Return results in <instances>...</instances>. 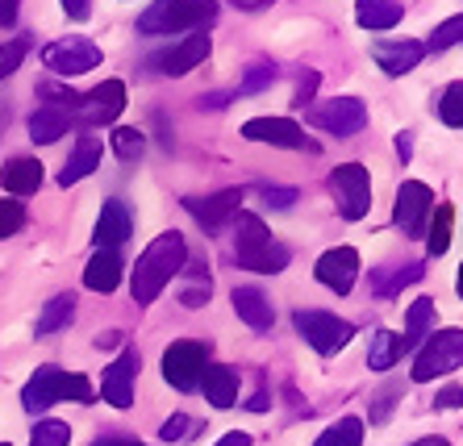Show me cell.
<instances>
[{
	"label": "cell",
	"instance_id": "obj_1",
	"mask_svg": "<svg viewBox=\"0 0 463 446\" xmlns=\"http://www.w3.org/2000/svg\"><path fill=\"white\" fill-rule=\"evenodd\" d=\"M184 263H188V246H184L180 234H175V229L159 234V238L138 255V263H134V280H129L134 301H138V305H151L155 296L172 283V275L184 272Z\"/></svg>",
	"mask_w": 463,
	"mask_h": 446
},
{
	"label": "cell",
	"instance_id": "obj_2",
	"mask_svg": "<svg viewBox=\"0 0 463 446\" xmlns=\"http://www.w3.org/2000/svg\"><path fill=\"white\" fill-rule=\"evenodd\" d=\"M226 229L234 234V263L238 267L259 272V275H276L288 267V246L271 242L268 226H263L255 213H242V209H238Z\"/></svg>",
	"mask_w": 463,
	"mask_h": 446
},
{
	"label": "cell",
	"instance_id": "obj_3",
	"mask_svg": "<svg viewBox=\"0 0 463 446\" xmlns=\"http://www.w3.org/2000/svg\"><path fill=\"white\" fill-rule=\"evenodd\" d=\"M217 22V0H155L138 13V30L159 33H196Z\"/></svg>",
	"mask_w": 463,
	"mask_h": 446
},
{
	"label": "cell",
	"instance_id": "obj_4",
	"mask_svg": "<svg viewBox=\"0 0 463 446\" xmlns=\"http://www.w3.org/2000/svg\"><path fill=\"white\" fill-rule=\"evenodd\" d=\"M59 401L92 404L97 401V392H92V384H88L84 376H76V371L38 367L30 380H25V388H22L25 413H43V409H51V404H59Z\"/></svg>",
	"mask_w": 463,
	"mask_h": 446
},
{
	"label": "cell",
	"instance_id": "obj_5",
	"mask_svg": "<svg viewBox=\"0 0 463 446\" xmlns=\"http://www.w3.org/2000/svg\"><path fill=\"white\" fill-rule=\"evenodd\" d=\"M463 367V330L451 326V330H434L430 342L418 350L413 359V384H430L447 371Z\"/></svg>",
	"mask_w": 463,
	"mask_h": 446
},
{
	"label": "cell",
	"instance_id": "obj_6",
	"mask_svg": "<svg viewBox=\"0 0 463 446\" xmlns=\"http://www.w3.org/2000/svg\"><path fill=\"white\" fill-rule=\"evenodd\" d=\"M292 326H297V334H301L317 355H335V350H343L346 342L355 338L351 321H343L338 313H322V309H297V313H292Z\"/></svg>",
	"mask_w": 463,
	"mask_h": 446
},
{
	"label": "cell",
	"instance_id": "obj_7",
	"mask_svg": "<svg viewBox=\"0 0 463 446\" xmlns=\"http://www.w3.org/2000/svg\"><path fill=\"white\" fill-rule=\"evenodd\" d=\"M209 367V342H193V338H180L163 350V380L180 392L201 388V376Z\"/></svg>",
	"mask_w": 463,
	"mask_h": 446
},
{
	"label": "cell",
	"instance_id": "obj_8",
	"mask_svg": "<svg viewBox=\"0 0 463 446\" xmlns=\"http://www.w3.org/2000/svg\"><path fill=\"white\" fill-rule=\"evenodd\" d=\"M330 196L346 221H364L372 209V180L364 163H343L330 172Z\"/></svg>",
	"mask_w": 463,
	"mask_h": 446
},
{
	"label": "cell",
	"instance_id": "obj_9",
	"mask_svg": "<svg viewBox=\"0 0 463 446\" xmlns=\"http://www.w3.org/2000/svg\"><path fill=\"white\" fill-rule=\"evenodd\" d=\"M434 218V192L421 180H405L397 188V205H392V226L405 238H426V226Z\"/></svg>",
	"mask_w": 463,
	"mask_h": 446
},
{
	"label": "cell",
	"instance_id": "obj_10",
	"mask_svg": "<svg viewBox=\"0 0 463 446\" xmlns=\"http://www.w3.org/2000/svg\"><path fill=\"white\" fill-rule=\"evenodd\" d=\"M121 109H126V84H121V79H105V84H97L92 92H80L71 113H67V121L76 117L80 125H109V121L121 117Z\"/></svg>",
	"mask_w": 463,
	"mask_h": 446
},
{
	"label": "cell",
	"instance_id": "obj_11",
	"mask_svg": "<svg viewBox=\"0 0 463 446\" xmlns=\"http://www.w3.org/2000/svg\"><path fill=\"white\" fill-rule=\"evenodd\" d=\"M309 125L326 134H338V138H351L367 125V105L359 97H338V100H326V105H313L309 109Z\"/></svg>",
	"mask_w": 463,
	"mask_h": 446
},
{
	"label": "cell",
	"instance_id": "obj_12",
	"mask_svg": "<svg viewBox=\"0 0 463 446\" xmlns=\"http://www.w3.org/2000/svg\"><path fill=\"white\" fill-rule=\"evenodd\" d=\"M43 63L54 76H84V71L100 67V46L88 38H59L43 51Z\"/></svg>",
	"mask_w": 463,
	"mask_h": 446
},
{
	"label": "cell",
	"instance_id": "obj_13",
	"mask_svg": "<svg viewBox=\"0 0 463 446\" xmlns=\"http://www.w3.org/2000/svg\"><path fill=\"white\" fill-rule=\"evenodd\" d=\"M242 138L284 146V151H317V142L305 138V130L292 117H250L247 125H242Z\"/></svg>",
	"mask_w": 463,
	"mask_h": 446
},
{
	"label": "cell",
	"instance_id": "obj_14",
	"mask_svg": "<svg viewBox=\"0 0 463 446\" xmlns=\"http://www.w3.org/2000/svg\"><path fill=\"white\" fill-rule=\"evenodd\" d=\"M134 376H138V350L126 347L118 359L105 367V376H100V396H105L113 409H129V404H134Z\"/></svg>",
	"mask_w": 463,
	"mask_h": 446
},
{
	"label": "cell",
	"instance_id": "obj_15",
	"mask_svg": "<svg viewBox=\"0 0 463 446\" xmlns=\"http://www.w3.org/2000/svg\"><path fill=\"white\" fill-rule=\"evenodd\" d=\"M209 51H213V42H209L205 30L196 33H184L180 42H172L167 51H163L159 59H155V67H159L163 76H188L193 67H201L209 59Z\"/></svg>",
	"mask_w": 463,
	"mask_h": 446
},
{
	"label": "cell",
	"instance_id": "obj_16",
	"mask_svg": "<svg viewBox=\"0 0 463 446\" xmlns=\"http://www.w3.org/2000/svg\"><path fill=\"white\" fill-rule=\"evenodd\" d=\"M184 209H188L209 234H222V229L230 226V218L242 209V192L226 188V192H217V196H184Z\"/></svg>",
	"mask_w": 463,
	"mask_h": 446
},
{
	"label": "cell",
	"instance_id": "obj_17",
	"mask_svg": "<svg viewBox=\"0 0 463 446\" xmlns=\"http://www.w3.org/2000/svg\"><path fill=\"white\" fill-rule=\"evenodd\" d=\"M313 275H317L330 293L346 296L351 288H355V280H359V251L355 246H330V251L317 259Z\"/></svg>",
	"mask_w": 463,
	"mask_h": 446
},
{
	"label": "cell",
	"instance_id": "obj_18",
	"mask_svg": "<svg viewBox=\"0 0 463 446\" xmlns=\"http://www.w3.org/2000/svg\"><path fill=\"white\" fill-rule=\"evenodd\" d=\"M129 234H134L129 205H126V200H105V209H100V218H97V229H92L97 251H118Z\"/></svg>",
	"mask_w": 463,
	"mask_h": 446
},
{
	"label": "cell",
	"instance_id": "obj_19",
	"mask_svg": "<svg viewBox=\"0 0 463 446\" xmlns=\"http://www.w3.org/2000/svg\"><path fill=\"white\" fill-rule=\"evenodd\" d=\"M376 63L384 67L388 76H405L426 59V42H413V38H397V42H376L372 46Z\"/></svg>",
	"mask_w": 463,
	"mask_h": 446
},
{
	"label": "cell",
	"instance_id": "obj_20",
	"mask_svg": "<svg viewBox=\"0 0 463 446\" xmlns=\"http://www.w3.org/2000/svg\"><path fill=\"white\" fill-rule=\"evenodd\" d=\"M234 313L247 321L255 334H268L271 330V321H276V309H271V301H268V293H259V288H234Z\"/></svg>",
	"mask_w": 463,
	"mask_h": 446
},
{
	"label": "cell",
	"instance_id": "obj_21",
	"mask_svg": "<svg viewBox=\"0 0 463 446\" xmlns=\"http://www.w3.org/2000/svg\"><path fill=\"white\" fill-rule=\"evenodd\" d=\"M100 138L97 134H80L76 138V151H71V159H67V167L59 172V184L63 188H71V184H80V180H88V175L97 172V163H100Z\"/></svg>",
	"mask_w": 463,
	"mask_h": 446
},
{
	"label": "cell",
	"instance_id": "obj_22",
	"mask_svg": "<svg viewBox=\"0 0 463 446\" xmlns=\"http://www.w3.org/2000/svg\"><path fill=\"white\" fill-rule=\"evenodd\" d=\"M201 388H205V401L213 409H234L238 404V371L226 363H209L205 376H201Z\"/></svg>",
	"mask_w": 463,
	"mask_h": 446
},
{
	"label": "cell",
	"instance_id": "obj_23",
	"mask_svg": "<svg viewBox=\"0 0 463 446\" xmlns=\"http://www.w3.org/2000/svg\"><path fill=\"white\" fill-rule=\"evenodd\" d=\"M0 188L9 196H30L43 188V163L38 159H9L0 172Z\"/></svg>",
	"mask_w": 463,
	"mask_h": 446
},
{
	"label": "cell",
	"instance_id": "obj_24",
	"mask_svg": "<svg viewBox=\"0 0 463 446\" xmlns=\"http://www.w3.org/2000/svg\"><path fill=\"white\" fill-rule=\"evenodd\" d=\"M184 288H180V305L184 309H205L209 296H213V280H209V263L205 259H193L184 263Z\"/></svg>",
	"mask_w": 463,
	"mask_h": 446
},
{
	"label": "cell",
	"instance_id": "obj_25",
	"mask_svg": "<svg viewBox=\"0 0 463 446\" xmlns=\"http://www.w3.org/2000/svg\"><path fill=\"white\" fill-rule=\"evenodd\" d=\"M426 275L421 263H388V267H376L372 272V293L376 296H397L405 283H418Z\"/></svg>",
	"mask_w": 463,
	"mask_h": 446
},
{
	"label": "cell",
	"instance_id": "obj_26",
	"mask_svg": "<svg viewBox=\"0 0 463 446\" xmlns=\"http://www.w3.org/2000/svg\"><path fill=\"white\" fill-rule=\"evenodd\" d=\"M405 17L401 0H355V22L364 30L380 33V30H392V25Z\"/></svg>",
	"mask_w": 463,
	"mask_h": 446
},
{
	"label": "cell",
	"instance_id": "obj_27",
	"mask_svg": "<svg viewBox=\"0 0 463 446\" xmlns=\"http://www.w3.org/2000/svg\"><path fill=\"white\" fill-rule=\"evenodd\" d=\"M84 283L92 293H113L121 283V255L118 251H97L92 263L84 267Z\"/></svg>",
	"mask_w": 463,
	"mask_h": 446
},
{
	"label": "cell",
	"instance_id": "obj_28",
	"mask_svg": "<svg viewBox=\"0 0 463 446\" xmlns=\"http://www.w3.org/2000/svg\"><path fill=\"white\" fill-rule=\"evenodd\" d=\"M405 359V338L392 334V330H376L372 334V350H367V367L372 371H388Z\"/></svg>",
	"mask_w": 463,
	"mask_h": 446
},
{
	"label": "cell",
	"instance_id": "obj_29",
	"mask_svg": "<svg viewBox=\"0 0 463 446\" xmlns=\"http://www.w3.org/2000/svg\"><path fill=\"white\" fill-rule=\"evenodd\" d=\"M71 317H76V296H51L43 305V313H38V338H51L59 334V330L71 326Z\"/></svg>",
	"mask_w": 463,
	"mask_h": 446
},
{
	"label": "cell",
	"instance_id": "obj_30",
	"mask_svg": "<svg viewBox=\"0 0 463 446\" xmlns=\"http://www.w3.org/2000/svg\"><path fill=\"white\" fill-rule=\"evenodd\" d=\"M430 321H434V301H430V296L413 301L410 313H405V334H401V338H405V355L421 347V338L430 334Z\"/></svg>",
	"mask_w": 463,
	"mask_h": 446
},
{
	"label": "cell",
	"instance_id": "obj_31",
	"mask_svg": "<svg viewBox=\"0 0 463 446\" xmlns=\"http://www.w3.org/2000/svg\"><path fill=\"white\" fill-rule=\"evenodd\" d=\"M63 134H67V113L51 109V105L33 109V117H30V138L38 142V146H51V142H59Z\"/></svg>",
	"mask_w": 463,
	"mask_h": 446
},
{
	"label": "cell",
	"instance_id": "obj_32",
	"mask_svg": "<svg viewBox=\"0 0 463 446\" xmlns=\"http://www.w3.org/2000/svg\"><path fill=\"white\" fill-rule=\"evenodd\" d=\"M451 221H455V209L451 205L434 209L430 226H426V255H430V259H442V255H447V246H451Z\"/></svg>",
	"mask_w": 463,
	"mask_h": 446
},
{
	"label": "cell",
	"instance_id": "obj_33",
	"mask_svg": "<svg viewBox=\"0 0 463 446\" xmlns=\"http://www.w3.org/2000/svg\"><path fill=\"white\" fill-rule=\"evenodd\" d=\"M313 446H364V422H359V417H343V422L330 425Z\"/></svg>",
	"mask_w": 463,
	"mask_h": 446
},
{
	"label": "cell",
	"instance_id": "obj_34",
	"mask_svg": "<svg viewBox=\"0 0 463 446\" xmlns=\"http://www.w3.org/2000/svg\"><path fill=\"white\" fill-rule=\"evenodd\" d=\"M276 76H280V67L276 63H250L247 76L238 79V92H242V97H255V92H263V88L276 84Z\"/></svg>",
	"mask_w": 463,
	"mask_h": 446
},
{
	"label": "cell",
	"instance_id": "obj_35",
	"mask_svg": "<svg viewBox=\"0 0 463 446\" xmlns=\"http://www.w3.org/2000/svg\"><path fill=\"white\" fill-rule=\"evenodd\" d=\"M434 113H439V117L447 121V125L463 130V79H459V84H451L439 100H434Z\"/></svg>",
	"mask_w": 463,
	"mask_h": 446
},
{
	"label": "cell",
	"instance_id": "obj_36",
	"mask_svg": "<svg viewBox=\"0 0 463 446\" xmlns=\"http://www.w3.org/2000/svg\"><path fill=\"white\" fill-rule=\"evenodd\" d=\"M109 146H113V154H118V159H138L142 154V146H146V138H142L138 130H129V125H121V130H113L109 134Z\"/></svg>",
	"mask_w": 463,
	"mask_h": 446
},
{
	"label": "cell",
	"instance_id": "obj_37",
	"mask_svg": "<svg viewBox=\"0 0 463 446\" xmlns=\"http://www.w3.org/2000/svg\"><path fill=\"white\" fill-rule=\"evenodd\" d=\"M67 442H71V430H67L63 422H54V417L38 422L30 434V446H67Z\"/></svg>",
	"mask_w": 463,
	"mask_h": 446
},
{
	"label": "cell",
	"instance_id": "obj_38",
	"mask_svg": "<svg viewBox=\"0 0 463 446\" xmlns=\"http://www.w3.org/2000/svg\"><path fill=\"white\" fill-rule=\"evenodd\" d=\"M459 42H463V13H459V17H447V22L430 33L426 51H451V46H459Z\"/></svg>",
	"mask_w": 463,
	"mask_h": 446
},
{
	"label": "cell",
	"instance_id": "obj_39",
	"mask_svg": "<svg viewBox=\"0 0 463 446\" xmlns=\"http://www.w3.org/2000/svg\"><path fill=\"white\" fill-rule=\"evenodd\" d=\"M193 434H201V422H196V417H184V413L167 417V422L159 425L163 442H184V438H193Z\"/></svg>",
	"mask_w": 463,
	"mask_h": 446
},
{
	"label": "cell",
	"instance_id": "obj_40",
	"mask_svg": "<svg viewBox=\"0 0 463 446\" xmlns=\"http://www.w3.org/2000/svg\"><path fill=\"white\" fill-rule=\"evenodd\" d=\"M22 226H25V205L22 200H0V238L22 234Z\"/></svg>",
	"mask_w": 463,
	"mask_h": 446
},
{
	"label": "cell",
	"instance_id": "obj_41",
	"mask_svg": "<svg viewBox=\"0 0 463 446\" xmlns=\"http://www.w3.org/2000/svg\"><path fill=\"white\" fill-rule=\"evenodd\" d=\"M25 51H30V42H25V38H13V42H0V79H5V76H13V71L22 67Z\"/></svg>",
	"mask_w": 463,
	"mask_h": 446
},
{
	"label": "cell",
	"instance_id": "obj_42",
	"mask_svg": "<svg viewBox=\"0 0 463 446\" xmlns=\"http://www.w3.org/2000/svg\"><path fill=\"white\" fill-rule=\"evenodd\" d=\"M297 200V188H263V205L268 209H292Z\"/></svg>",
	"mask_w": 463,
	"mask_h": 446
},
{
	"label": "cell",
	"instance_id": "obj_43",
	"mask_svg": "<svg viewBox=\"0 0 463 446\" xmlns=\"http://www.w3.org/2000/svg\"><path fill=\"white\" fill-rule=\"evenodd\" d=\"M313 92H317V71H305L301 84H297V100H292V105H297V109H305V105L313 100Z\"/></svg>",
	"mask_w": 463,
	"mask_h": 446
},
{
	"label": "cell",
	"instance_id": "obj_44",
	"mask_svg": "<svg viewBox=\"0 0 463 446\" xmlns=\"http://www.w3.org/2000/svg\"><path fill=\"white\" fill-rule=\"evenodd\" d=\"M397 384H388V388L384 392H380V396H376V409H372V422H384V417L388 413H392V396H397Z\"/></svg>",
	"mask_w": 463,
	"mask_h": 446
},
{
	"label": "cell",
	"instance_id": "obj_45",
	"mask_svg": "<svg viewBox=\"0 0 463 446\" xmlns=\"http://www.w3.org/2000/svg\"><path fill=\"white\" fill-rule=\"evenodd\" d=\"M63 13L71 22H88L92 17V0H63Z\"/></svg>",
	"mask_w": 463,
	"mask_h": 446
},
{
	"label": "cell",
	"instance_id": "obj_46",
	"mask_svg": "<svg viewBox=\"0 0 463 446\" xmlns=\"http://www.w3.org/2000/svg\"><path fill=\"white\" fill-rule=\"evenodd\" d=\"M434 404H439V409H459V404H463V388H459V384L442 388L439 396H434Z\"/></svg>",
	"mask_w": 463,
	"mask_h": 446
},
{
	"label": "cell",
	"instance_id": "obj_47",
	"mask_svg": "<svg viewBox=\"0 0 463 446\" xmlns=\"http://www.w3.org/2000/svg\"><path fill=\"white\" fill-rule=\"evenodd\" d=\"M17 9H22V0H0V30L17 25Z\"/></svg>",
	"mask_w": 463,
	"mask_h": 446
},
{
	"label": "cell",
	"instance_id": "obj_48",
	"mask_svg": "<svg viewBox=\"0 0 463 446\" xmlns=\"http://www.w3.org/2000/svg\"><path fill=\"white\" fill-rule=\"evenodd\" d=\"M230 105V92H209V97H201V109H226Z\"/></svg>",
	"mask_w": 463,
	"mask_h": 446
},
{
	"label": "cell",
	"instance_id": "obj_49",
	"mask_svg": "<svg viewBox=\"0 0 463 446\" xmlns=\"http://www.w3.org/2000/svg\"><path fill=\"white\" fill-rule=\"evenodd\" d=\"M234 9H242V13H259V9H268L271 0H230Z\"/></svg>",
	"mask_w": 463,
	"mask_h": 446
},
{
	"label": "cell",
	"instance_id": "obj_50",
	"mask_svg": "<svg viewBox=\"0 0 463 446\" xmlns=\"http://www.w3.org/2000/svg\"><path fill=\"white\" fill-rule=\"evenodd\" d=\"M217 446H250V434H242V430H234V434H226Z\"/></svg>",
	"mask_w": 463,
	"mask_h": 446
},
{
	"label": "cell",
	"instance_id": "obj_51",
	"mask_svg": "<svg viewBox=\"0 0 463 446\" xmlns=\"http://www.w3.org/2000/svg\"><path fill=\"white\" fill-rule=\"evenodd\" d=\"M118 342H121L118 330H109V334H100V338H97V347H100V350H105V347H118Z\"/></svg>",
	"mask_w": 463,
	"mask_h": 446
},
{
	"label": "cell",
	"instance_id": "obj_52",
	"mask_svg": "<svg viewBox=\"0 0 463 446\" xmlns=\"http://www.w3.org/2000/svg\"><path fill=\"white\" fill-rule=\"evenodd\" d=\"M92 446H129V438L126 434H109V438H100V442H92Z\"/></svg>",
	"mask_w": 463,
	"mask_h": 446
},
{
	"label": "cell",
	"instance_id": "obj_53",
	"mask_svg": "<svg viewBox=\"0 0 463 446\" xmlns=\"http://www.w3.org/2000/svg\"><path fill=\"white\" fill-rule=\"evenodd\" d=\"M397 151L410 159V151H413V138H410V134H401V138H397Z\"/></svg>",
	"mask_w": 463,
	"mask_h": 446
},
{
	"label": "cell",
	"instance_id": "obj_54",
	"mask_svg": "<svg viewBox=\"0 0 463 446\" xmlns=\"http://www.w3.org/2000/svg\"><path fill=\"white\" fill-rule=\"evenodd\" d=\"M247 409H255V413H263V409H268V396H263V392H259L255 401H247Z\"/></svg>",
	"mask_w": 463,
	"mask_h": 446
},
{
	"label": "cell",
	"instance_id": "obj_55",
	"mask_svg": "<svg viewBox=\"0 0 463 446\" xmlns=\"http://www.w3.org/2000/svg\"><path fill=\"white\" fill-rule=\"evenodd\" d=\"M413 446H451V442H442V438H421V442H413Z\"/></svg>",
	"mask_w": 463,
	"mask_h": 446
},
{
	"label": "cell",
	"instance_id": "obj_56",
	"mask_svg": "<svg viewBox=\"0 0 463 446\" xmlns=\"http://www.w3.org/2000/svg\"><path fill=\"white\" fill-rule=\"evenodd\" d=\"M459 296H463V267H459Z\"/></svg>",
	"mask_w": 463,
	"mask_h": 446
},
{
	"label": "cell",
	"instance_id": "obj_57",
	"mask_svg": "<svg viewBox=\"0 0 463 446\" xmlns=\"http://www.w3.org/2000/svg\"><path fill=\"white\" fill-rule=\"evenodd\" d=\"M129 446H142V442H134V438H129Z\"/></svg>",
	"mask_w": 463,
	"mask_h": 446
},
{
	"label": "cell",
	"instance_id": "obj_58",
	"mask_svg": "<svg viewBox=\"0 0 463 446\" xmlns=\"http://www.w3.org/2000/svg\"><path fill=\"white\" fill-rule=\"evenodd\" d=\"M0 446H9V442H0Z\"/></svg>",
	"mask_w": 463,
	"mask_h": 446
}]
</instances>
